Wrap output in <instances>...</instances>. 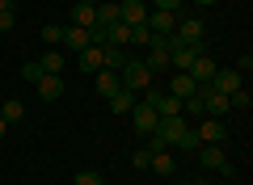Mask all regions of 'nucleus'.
Wrapping results in <instances>:
<instances>
[{"mask_svg": "<svg viewBox=\"0 0 253 185\" xmlns=\"http://www.w3.org/2000/svg\"><path fill=\"white\" fill-rule=\"evenodd\" d=\"M152 76H156V72L148 68L144 59H126L123 72H118V80H123L126 93H148V88H152Z\"/></svg>", "mask_w": 253, "mask_h": 185, "instance_id": "obj_1", "label": "nucleus"}, {"mask_svg": "<svg viewBox=\"0 0 253 185\" xmlns=\"http://www.w3.org/2000/svg\"><path fill=\"white\" fill-rule=\"evenodd\" d=\"M199 55H207V42H177V38L169 34V63L177 72H190V63L199 59Z\"/></svg>", "mask_w": 253, "mask_h": 185, "instance_id": "obj_2", "label": "nucleus"}, {"mask_svg": "<svg viewBox=\"0 0 253 185\" xmlns=\"http://www.w3.org/2000/svg\"><path fill=\"white\" fill-rule=\"evenodd\" d=\"M194 156H199V164H207V168H215V173L232 177V164H228V156H224V143H203Z\"/></svg>", "mask_w": 253, "mask_h": 185, "instance_id": "obj_3", "label": "nucleus"}, {"mask_svg": "<svg viewBox=\"0 0 253 185\" xmlns=\"http://www.w3.org/2000/svg\"><path fill=\"white\" fill-rule=\"evenodd\" d=\"M148 68L152 72H161V68H169V34H152V42H148Z\"/></svg>", "mask_w": 253, "mask_h": 185, "instance_id": "obj_4", "label": "nucleus"}, {"mask_svg": "<svg viewBox=\"0 0 253 185\" xmlns=\"http://www.w3.org/2000/svg\"><path fill=\"white\" fill-rule=\"evenodd\" d=\"M131 122H135V131H139V135H152V131H156V122H161V114H156L148 101H135V106H131Z\"/></svg>", "mask_w": 253, "mask_h": 185, "instance_id": "obj_5", "label": "nucleus"}, {"mask_svg": "<svg viewBox=\"0 0 253 185\" xmlns=\"http://www.w3.org/2000/svg\"><path fill=\"white\" fill-rule=\"evenodd\" d=\"M241 80H245V76H241L236 68H215V76H211V88L228 97V93H236V88H241Z\"/></svg>", "mask_w": 253, "mask_h": 185, "instance_id": "obj_6", "label": "nucleus"}, {"mask_svg": "<svg viewBox=\"0 0 253 185\" xmlns=\"http://www.w3.org/2000/svg\"><path fill=\"white\" fill-rule=\"evenodd\" d=\"M118 21H123V26H144V21H148V4H139V0H123V4H118Z\"/></svg>", "mask_w": 253, "mask_h": 185, "instance_id": "obj_7", "label": "nucleus"}, {"mask_svg": "<svg viewBox=\"0 0 253 185\" xmlns=\"http://www.w3.org/2000/svg\"><path fill=\"white\" fill-rule=\"evenodd\" d=\"M215 68H219V63L215 59H211V55H199V59H194V63H190V80H194V84H211V76H215Z\"/></svg>", "mask_w": 253, "mask_h": 185, "instance_id": "obj_8", "label": "nucleus"}, {"mask_svg": "<svg viewBox=\"0 0 253 185\" xmlns=\"http://www.w3.org/2000/svg\"><path fill=\"white\" fill-rule=\"evenodd\" d=\"M148 30H152V34H173V30H177V13L152 9V13H148Z\"/></svg>", "mask_w": 253, "mask_h": 185, "instance_id": "obj_9", "label": "nucleus"}, {"mask_svg": "<svg viewBox=\"0 0 253 185\" xmlns=\"http://www.w3.org/2000/svg\"><path fill=\"white\" fill-rule=\"evenodd\" d=\"M194 131H199L203 143H224L228 126H224V118H203V126H194Z\"/></svg>", "mask_w": 253, "mask_h": 185, "instance_id": "obj_10", "label": "nucleus"}, {"mask_svg": "<svg viewBox=\"0 0 253 185\" xmlns=\"http://www.w3.org/2000/svg\"><path fill=\"white\" fill-rule=\"evenodd\" d=\"M34 84H38V97H42V101H59L63 97V76H46V72H42Z\"/></svg>", "mask_w": 253, "mask_h": 185, "instance_id": "obj_11", "label": "nucleus"}, {"mask_svg": "<svg viewBox=\"0 0 253 185\" xmlns=\"http://www.w3.org/2000/svg\"><path fill=\"white\" fill-rule=\"evenodd\" d=\"M173 38H177V42H203V21H199V17H186V21H177Z\"/></svg>", "mask_w": 253, "mask_h": 185, "instance_id": "obj_12", "label": "nucleus"}, {"mask_svg": "<svg viewBox=\"0 0 253 185\" xmlns=\"http://www.w3.org/2000/svg\"><path fill=\"white\" fill-rule=\"evenodd\" d=\"M181 131H186V122H181V118H161V122H156V131L152 135H161V139L165 143H169V148H173V143H177V135Z\"/></svg>", "mask_w": 253, "mask_h": 185, "instance_id": "obj_13", "label": "nucleus"}, {"mask_svg": "<svg viewBox=\"0 0 253 185\" xmlns=\"http://www.w3.org/2000/svg\"><path fill=\"white\" fill-rule=\"evenodd\" d=\"M169 93L186 101V97H194V93H199V84L190 80V72H177V76H173V84H169Z\"/></svg>", "mask_w": 253, "mask_h": 185, "instance_id": "obj_14", "label": "nucleus"}, {"mask_svg": "<svg viewBox=\"0 0 253 185\" xmlns=\"http://www.w3.org/2000/svg\"><path fill=\"white\" fill-rule=\"evenodd\" d=\"M63 46L81 55L84 46H89V30H81V26H68V30H63Z\"/></svg>", "mask_w": 253, "mask_h": 185, "instance_id": "obj_15", "label": "nucleus"}, {"mask_svg": "<svg viewBox=\"0 0 253 185\" xmlns=\"http://www.w3.org/2000/svg\"><path fill=\"white\" fill-rule=\"evenodd\" d=\"M38 68H42L46 76H63V68H68V59H63V51H55V46H51V51L42 55V63H38Z\"/></svg>", "mask_w": 253, "mask_h": 185, "instance_id": "obj_16", "label": "nucleus"}, {"mask_svg": "<svg viewBox=\"0 0 253 185\" xmlns=\"http://www.w3.org/2000/svg\"><path fill=\"white\" fill-rule=\"evenodd\" d=\"M76 68L81 72H101V46H84V51L76 55Z\"/></svg>", "mask_w": 253, "mask_h": 185, "instance_id": "obj_17", "label": "nucleus"}, {"mask_svg": "<svg viewBox=\"0 0 253 185\" xmlns=\"http://www.w3.org/2000/svg\"><path fill=\"white\" fill-rule=\"evenodd\" d=\"M148 168H156L161 177H173V168H177V160H173V148H165V151H152V164Z\"/></svg>", "mask_w": 253, "mask_h": 185, "instance_id": "obj_18", "label": "nucleus"}, {"mask_svg": "<svg viewBox=\"0 0 253 185\" xmlns=\"http://www.w3.org/2000/svg\"><path fill=\"white\" fill-rule=\"evenodd\" d=\"M93 17H97V26H114V21H118V0H101V4H93Z\"/></svg>", "mask_w": 253, "mask_h": 185, "instance_id": "obj_19", "label": "nucleus"}, {"mask_svg": "<svg viewBox=\"0 0 253 185\" xmlns=\"http://www.w3.org/2000/svg\"><path fill=\"white\" fill-rule=\"evenodd\" d=\"M93 76H97V93H118V88H123V80H118V72H110V68H101V72H93Z\"/></svg>", "mask_w": 253, "mask_h": 185, "instance_id": "obj_20", "label": "nucleus"}, {"mask_svg": "<svg viewBox=\"0 0 253 185\" xmlns=\"http://www.w3.org/2000/svg\"><path fill=\"white\" fill-rule=\"evenodd\" d=\"M126 42H131V26H123V21L106 26V46H126Z\"/></svg>", "mask_w": 253, "mask_h": 185, "instance_id": "obj_21", "label": "nucleus"}, {"mask_svg": "<svg viewBox=\"0 0 253 185\" xmlns=\"http://www.w3.org/2000/svg\"><path fill=\"white\" fill-rule=\"evenodd\" d=\"M123 63H126L123 46H101V68H110V72H123Z\"/></svg>", "mask_w": 253, "mask_h": 185, "instance_id": "obj_22", "label": "nucleus"}, {"mask_svg": "<svg viewBox=\"0 0 253 185\" xmlns=\"http://www.w3.org/2000/svg\"><path fill=\"white\" fill-rule=\"evenodd\" d=\"M0 118H4V122H21V118H26V106H21L17 97H9V101H0Z\"/></svg>", "mask_w": 253, "mask_h": 185, "instance_id": "obj_23", "label": "nucleus"}, {"mask_svg": "<svg viewBox=\"0 0 253 185\" xmlns=\"http://www.w3.org/2000/svg\"><path fill=\"white\" fill-rule=\"evenodd\" d=\"M72 26H81V30L97 26V17H93V4H84V0H76V9H72Z\"/></svg>", "mask_w": 253, "mask_h": 185, "instance_id": "obj_24", "label": "nucleus"}, {"mask_svg": "<svg viewBox=\"0 0 253 185\" xmlns=\"http://www.w3.org/2000/svg\"><path fill=\"white\" fill-rule=\"evenodd\" d=\"M131 106H135V93H126V88L110 93V110H114V114H131Z\"/></svg>", "mask_w": 253, "mask_h": 185, "instance_id": "obj_25", "label": "nucleus"}, {"mask_svg": "<svg viewBox=\"0 0 253 185\" xmlns=\"http://www.w3.org/2000/svg\"><path fill=\"white\" fill-rule=\"evenodd\" d=\"M173 148H177V151H199L203 139H199V131H194V126H186V131L177 135V143H173Z\"/></svg>", "mask_w": 253, "mask_h": 185, "instance_id": "obj_26", "label": "nucleus"}, {"mask_svg": "<svg viewBox=\"0 0 253 185\" xmlns=\"http://www.w3.org/2000/svg\"><path fill=\"white\" fill-rule=\"evenodd\" d=\"M131 42H135V46H148V42H152V30H148V21H144V26H131Z\"/></svg>", "mask_w": 253, "mask_h": 185, "instance_id": "obj_27", "label": "nucleus"}, {"mask_svg": "<svg viewBox=\"0 0 253 185\" xmlns=\"http://www.w3.org/2000/svg\"><path fill=\"white\" fill-rule=\"evenodd\" d=\"M76 185H101V173L97 168H81L76 173Z\"/></svg>", "mask_w": 253, "mask_h": 185, "instance_id": "obj_28", "label": "nucleus"}, {"mask_svg": "<svg viewBox=\"0 0 253 185\" xmlns=\"http://www.w3.org/2000/svg\"><path fill=\"white\" fill-rule=\"evenodd\" d=\"M42 42L59 46V42H63V26H42Z\"/></svg>", "mask_w": 253, "mask_h": 185, "instance_id": "obj_29", "label": "nucleus"}, {"mask_svg": "<svg viewBox=\"0 0 253 185\" xmlns=\"http://www.w3.org/2000/svg\"><path fill=\"white\" fill-rule=\"evenodd\" d=\"M131 164H135V168H148V164H152V151H148V148H139L135 156H131Z\"/></svg>", "mask_w": 253, "mask_h": 185, "instance_id": "obj_30", "label": "nucleus"}, {"mask_svg": "<svg viewBox=\"0 0 253 185\" xmlns=\"http://www.w3.org/2000/svg\"><path fill=\"white\" fill-rule=\"evenodd\" d=\"M152 9H165V13H177L181 0H152Z\"/></svg>", "mask_w": 253, "mask_h": 185, "instance_id": "obj_31", "label": "nucleus"}, {"mask_svg": "<svg viewBox=\"0 0 253 185\" xmlns=\"http://www.w3.org/2000/svg\"><path fill=\"white\" fill-rule=\"evenodd\" d=\"M13 30V9H0V34H9Z\"/></svg>", "mask_w": 253, "mask_h": 185, "instance_id": "obj_32", "label": "nucleus"}, {"mask_svg": "<svg viewBox=\"0 0 253 185\" xmlns=\"http://www.w3.org/2000/svg\"><path fill=\"white\" fill-rule=\"evenodd\" d=\"M21 76H26V80H30V84H34V80H38V76H42V68H38V63H26V68H21Z\"/></svg>", "mask_w": 253, "mask_h": 185, "instance_id": "obj_33", "label": "nucleus"}, {"mask_svg": "<svg viewBox=\"0 0 253 185\" xmlns=\"http://www.w3.org/2000/svg\"><path fill=\"white\" fill-rule=\"evenodd\" d=\"M4 131H9V122H4V118H0V139H4Z\"/></svg>", "mask_w": 253, "mask_h": 185, "instance_id": "obj_34", "label": "nucleus"}, {"mask_svg": "<svg viewBox=\"0 0 253 185\" xmlns=\"http://www.w3.org/2000/svg\"><path fill=\"white\" fill-rule=\"evenodd\" d=\"M0 9H13V0H0Z\"/></svg>", "mask_w": 253, "mask_h": 185, "instance_id": "obj_35", "label": "nucleus"}, {"mask_svg": "<svg viewBox=\"0 0 253 185\" xmlns=\"http://www.w3.org/2000/svg\"><path fill=\"white\" fill-rule=\"evenodd\" d=\"M194 4H215V0H194Z\"/></svg>", "mask_w": 253, "mask_h": 185, "instance_id": "obj_36", "label": "nucleus"}, {"mask_svg": "<svg viewBox=\"0 0 253 185\" xmlns=\"http://www.w3.org/2000/svg\"><path fill=\"white\" fill-rule=\"evenodd\" d=\"M84 4H101V0H84Z\"/></svg>", "mask_w": 253, "mask_h": 185, "instance_id": "obj_37", "label": "nucleus"}, {"mask_svg": "<svg viewBox=\"0 0 253 185\" xmlns=\"http://www.w3.org/2000/svg\"><path fill=\"white\" fill-rule=\"evenodd\" d=\"M194 185H207V181H194Z\"/></svg>", "mask_w": 253, "mask_h": 185, "instance_id": "obj_38", "label": "nucleus"}, {"mask_svg": "<svg viewBox=\"0 0 253 185\" xmlns=\"http://www.w3.org/2000/svg\"><path fill=\"white\" fill-rule=\"evenodd\" d=\"M139 4H148V0H139Z\"/></svg>", "mask_w": 253, "mask_h": 185, "instance_id": "obj_39", "label": "nucleus"}]
</instances>
